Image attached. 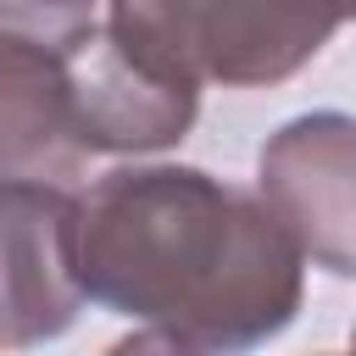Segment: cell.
Masks as SVG:
<instances>
[{
    "instance_id": "cell-1",
    "label": "cell",
    "mask_w": 356,
    "mask_h": 356,
    "mask_svg": "<svg viewBox=\"0 0 356 356\" xmlns=\"http://www.w3.org/2000/svg\"><path fill=\"white\" fill-rule=\"evenodd\" d=\"M83 300L234 356L273 339L300 306V250L245 189L195 167H117L72 222Z\"/></svg>"
},
{
    "instance_id": "cell-2",
    "label": "cell",
    "mask_w": 356,
    "mask_h": 356,
    "mask_svg": "<svg viewBox=\"0 0 356 356\" xmlns=\"http://www.w3.org/2000/svg\"><path fill=\"white\" fill-rule=\"evenodd\" d=\"M106 28L172 78H217L234 89L289 78L334 33L300 0H111Z\"/></svg>"
},
{
    "instance_id": "cell-3",
    "label": "cell",
    "mask_w": 356,
    "mask_h": 356,
    "mask_svg": "<svg viewBox=\"0 0 356 356\" xmlns=\"http://www.w3.org/2000/svg\"><path fill=\"white\" fill-rule=\"evenodd\" d=\"M56 50L78 150H161L195 122L200 83L150 67L111 28H72Z\"/></svg>"
},
{
    "instance_id": "cell-4",
    "label": "cell",
    "mask_w": 356,
    "mask_h": 356,
    "mask_svg": "<svg viewBox=\"0 0 356 356\" xmlns=\"http://www.w3.org/2000/svg\"><path fill=\"white\" fill-rule=\"evenodd\" d=\"M261 206L300 256L356 278V117L317 111L278 128L261 150Z\"/></svg>"
},
{
    "instance_id": "cell-5",
    "label": "cell",
    "mask_w": 356,
    "mask_h": 356,
    "mask_svg": "<svg viewBox=\"0 0 356 356\" xmlns=\"http://www.w3.org/2000/svg\"><path fill=\"white\" fill-rule=\"evenodd\" d=\"M72 222L78 200L61 184H0V345H39L72 328L83 306Z\"/></svg>"
},
{
    "instance_id": "cell-6",
    "label": "cell",
    "mask_w": 356,
    "mask_h": 356,
    "mask_svg": "<svg viewBox=\"0 0 356 356\" xmlns=\"http://www.w3.org/2000/svg\"><path fill=\"white\" fill-rule=\"evenodd\" d=\"M83 150L72 145L61 50L33 33L0 28V184H56Z\"/></svg>"
},
{
    "instance_id": "cell-7",
    "label": "cell",
    "mask_w": 356,
    "mask_h": 356,
    "mask_svg": "<svg viewBox=\"0 0 356 356\" xmlns=\"http://www.w3.org/2000/svg\"><path fill=\"white\" fill-rule=\"evenodd\" d=\"M83 11H89V0H0V28L33 33V39L44 33L56 44L72 28H83Z\"/></svg>"
},
{
    "instance_id": "cell-8",
    "label": "cell",
    "mask_w": 356,
    "mask_h": 356,
    "mask_svg": "<svg viewBox=\"0 0 356 356\" xmlns=\"http://www.w3.org/2000/svg\"><path fill=\"white\" fill-rule=\"evenodd\" d=\"M106 356H206V350H195V345H184V339L161 334V328H145V334H128V339H117Z\"/></svg>"
},
{
    "instance_id": "cell-9",
    "label": "cell",
    "mask_w": 356,
    "mask_h": 356,
    "mask_svg": "<svg viewBox=\"0 0 356 356\" xmlns=\"http://www.w3.org/2000/svg\"><path fill=\"white\" fill-rule=\"evenodd\" d=\"M306 11H317V17H328L334 28L345 22V17H356V0H300Z\"/></svg>"
}]
</instances>
